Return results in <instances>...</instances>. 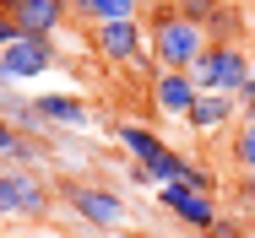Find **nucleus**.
I'll return each mask as SVG.
<instances>
[{
    "instance_id": "1",
    "label": "nucleus",
    "mask_w": 255,
    "mask_h": 238,
    "mask_svg": "<svg viewBox=\"0 0 255 238\" xmlns=\"http://www.w3.org/2000/svg\"><path fill=\"white\" fill-rule=\"evenodd\" d=\"M147 49H152L157 71H190L206 54V27L185 22L168 0H157L152 11H147Z\"/></svg>"
},
{
    "instance_id": "2",
    "label": "nucleus",
    "mask_w": 255,
    "mask_h": 238,
    "mask_svg": "<svg viewBox=\"0 0 255 238\" xmlns=\"http://www.w3.org/2000/svg\"><path fill=\"white\" fill-rule=\"evenodd\" d=\"M60 200L54 184L44 173H27V168H0V222H33V217H49V206Z\"/></svg>"
},
{
    "instance_id": "3",
    "label": "nucleus",
    "mask_w": 255,
    "mask_h": 238,
    "mask_svg": "<svg viewBox=\"0 0 255 238\" xmlns=\"http://www.w3.org/2000/svg\"><path fill=\"white\" fill-rule=\"evenodd\" d=\"M54 195L87 222V228H98V233H109V228H120L125 222V195L109 190V184H82V179H65V184H54Z\"/></svg>"
},
{
    "instance_id": "4",
    "label": "nucleus",
    "mask_w": 255,
    "mask_h": 238,
    "mask_svg": "<svg viewBox=\"0 0 255 238\" xmlns=\"http://www.w3.org/2000/svg\"><path fill=\"white\" fill-rule=\"evenodd\" d=\"M255 76V65H250V49H217V44H206V54L190 65V81L201 87V92H239L245 81Z\"/></svg>"
},
{
    "instance_id": "5",
    "label": "nucleus",
    "mask_w": 255,
    "mask_h": 238,
    "mask_svg": "<svg viewBox=\"0 0 255 238\" xmlns=\"http://www.w3.org/2000/svg\"><path fill=\"white\" fill-rule=\"evenodd\" d=\"M157 200H163V211H174L185 228H196V233H212L217 228V200L212 195H201V190H190V184H163V190H152Z\"/></svg>"
},
{
    "instance_id": "6",
    "label": "nucleus",
    "mask_w": 255,
    "mask_h": 238,
    "mask_svg": "<svg viewBox=\"0 0 255 238\" xmlns=\"http://www.w3.org/2000/svg\"><path fill=\"white\" fill-rule=\"evenodd\" d=\"M5 16H16L22 38H54L65 22H71V0H11L0 5Z\"/></svg>"
},
{
    "instance_id": "7",
    "label": "nucleus",
    "mask_w": 255,
    "mask_h": 238,
    "mask_svg": "<svg viewBox=\"0 0 255 238\" xmlns=\"http://www.w3.org/2000/svg\"><path fill=\"white\" fill-rule=\"evenodd\" d=\"M5 71H11V81L22 87V81H38V76H49L54 65H60V49L54 38H22V44H11L5 54Z\"/></svg>"
},
{
    "instance_id": "8",
    "label": "nucleus",
    "mask_w": 255,
    "mask_h": 238,
    "mask_svg": "<svg viewBox=\"0 0 255 238\" xmlns=\"http://www.w3.org/2000/svg\"><path fill=\"white\" fill-rule=\"evenodd\" d=\"M93 49L109 65H130L136 54H147V22H109L93 27Z\"/></svg>"
},
{
    "instance_id": "9",
    "label": "nucleus",
    "mask_w": 255,
    "mask_h": 238,
    "mask_svg": "<svg viewBox=\"0 0 255 238\" xmlns=\"http://www.w3.org/2000/svg\"><path fill=\"white\" fill-rule=\"evenodd\" d=\"M196 97H201V87L190 81V71H157L152 76V108L163 119H190Z\"/></svg>"
},
{
    "instance_id": "10",
    "label": "nucleus",
    "mask_w": 255,
    "mask_h": 238,
    "mask_svg": "<svg viewBox=\"0 0 255 238\" xmlns=\"http://www.w3.org/2000/svg\"><path fill=\"white\" fill-rule=\"evenodd\" d=\"M33 103H38L44 125H60V130H87L93 125V108L76 92H33Z\"/></svg>"
},
{
    "instance_id": "11",
    "label": "nucleus",
    "mask_w": 255,
    "mask_h": 238,
    "mask_svg": "<svg viewBox=\"0 0 255 238\" xmlns=\"http://www.w3.org/2000/svg\"><path fill=\"white\" fill-rule=\"evenodd\" d=\"M114 146L125 152V162H141V168H152L157 157L168 152V141H163L157 130H147V125H130V119H120V125H114Z\"/></svg>"
},
{
    "instance_id": "12",
    "label": "nucleus",
    "mask_w": 255,
    "mask_h": 238,
    "mask_svg": "<svg viewBox=\"0 0 255 238\" xmlns=\"http://www.w3.org/2000/svg\"><path fill=\"white\" fill-rule=\"evenodd\" d=\"M71 16L87 27H109V22H141L147 0H71Z\"/></svg>"
},
{
    "instance_id": "13",
    "label": "nucleus",
    "mask_w": 255,
    "mask_h": 238,
    "mask_svg": "<svg viewBox=\"0 0 255 238\" xmlns=\"http://www.w3.org/2000/svg\"><path fill=\"white\" fill-rule=\"evenodd\" d=\"M234 114H239V103H234L228 92H201L185 125H190V136H217V130L234 125Z\"/></svg>"
},
{
    "instance_id": "14",
    "label": "nucleus",
    "mask_w": 255,
    "mask_h": 238,
    "mask_svg": "<svg viewBox=\"0 0 255 238\" xmlns=\"http://www.w3.org/2000/svg\"><path fill=\"white\" fill-rule=\"evenodd\" d=\"M0 119H5L16 136H33V141H44V130H49V125H44V114H38V103H33V97H22L16 87H11V92H0Z\"/></svg>"
},
{
    "instance_id": "15",
    "label": "nucleus",
    "mask_w": 255,
    "mask_h": 238,
    "mask_svg": "<svg viewBox=\"0 0 255 238\" xmlns=\"http://www.w3.org/2000/svg\"><path fill=\"white\" fill-rule=\"evenodd\" d=\"M245 27H250V16L239 11V5H217V16L206 22V44H217V49H245Z\"/></svg>"
},
{
    "instance_id": "16",
    "label": "nucleus",
    "mask_w": 255,
    "mask_h": 238,
    "mask_svg": "<svg viewBox=\"0 0 255 238\" xmlns=\"http://www.w3.org/2000/svg\"><path fill=\"white\" fill-rule=\"evenodd\" d=\"M234 162H239V168L255 179V125H250V119L234 130Z\"/></svg>"
},
{
    "instance_id": "17",
    "label": "nucleus",
    "mask_w": 255,
    "mask_h": 238,
    "mask_svg": "<svg viewBox=\"0 0 255 238\" xmlns=\"http://www.w3.org/2000/svg\"><path fill=\"white\" fill-rule=\"evenodd\" d=\"M49 157V146L44 141H33V136H22L16 141V157H11V168H27V173H38V162Z\"/></svg>"
},
{
    "instance_id": "18",
    "label": "nucleus",
    "mask_w": 255,
    "mask_h": 238,
    "mask_svg": "<svg viewBox=\"0 0 255 238\" xmlns=\"http://www.w3.org/2000/svg\"><path fill=\"white\" fill-rule=\"evenodd\" d=\"M168 5H174V11L185 16V22H196V27H206V22L217 16V5H223V0H168Z\"/></svg>"
},
{
    "instance_id": "19",
    "label": "nucleus",
    "mask_w": 255,
    "mask_h": 238,
    "mask_svg": "<svg viewBox=\"0 0 255 238\" xmlns=\"http://www.w3.org/2000/svg\"><path fill=\"white\" fill-rule=\"evenodd\" d=\"M125 184H136V190H157L152 168H141V162H125Z\"/></svg>"
},
{
    "instance_id": "20",
    "label": "nucleus",
    "mask_w": 255,
    "mask_h": 238,
    "mask_svg": "<svg viewBox=\"0 0 255 238\" xmlns=\"http://www.w3.org/2000/svg\"><path fill=\"white\" fill-rule=\"evenodd\" d=\"M16 141H22V136H16L5 119H0V168H11V157H16Z\"/></svg>"
},
{
    "instance_id": "21",
    "label": "nucleus",
    "mask_w": 255,
    "mask_h": 238,
    "mask_svg": "<svg viewBox=\"0 0 255 238\" xmlns=\"http://www.w3.org/2000/svg\"><path fill=\"white\" fill-rule=\"evenodd\" d=\"M11 44H22V27H16V16H5V11H0V54H5Z\"/></svg>"
},
{
    "instance_id": "22",
    "label": "nucleus",
    "mask_w": 255,
    "mask_h": 238,
    "mask_svg": "<svg viewBox=\"0 0 255 238\" xmlns=\"http://www.w3.org/2000/svg\"><path fill=\"white\" fill-rule=\"evenodd\" d=\"M206 238H245V222H239V217H217V228Z\"/></svg>"
},
{
    "instance_id": "23",
    "label": "nucleus",
    "mask_w": 255,
    "mask_h": 238,
    "mask_svg": "<svg viewBox=\"0 0 255 238\" xmlns=\"http://www.w3.org/2000/svg\"><path fill=\"white\" fill-rule=\"evenodd\" d=\"M190 190H201V195H212V168H201V162H190V179H185Z\"/></svg>"
},
{
    "instance_id": "24",
    "label": "nucleus",
    "mask_w": 255,
    "mask_h": 238,
    "mask_svg": "<svg viewBox=\"0 0 255 238\" xmlns=\"http://www.w3.org/2000/svg\"><path fill=\"white\" fill-rule=\"evenodd\" d=\"M239 200H245V206H255V179H250V173L239 179Z\"/></svg>"
},
{
    "instance_id": "25",
    "label": "nucleus",
    "mask_w": 255,
    "mask_h": 238,
    "mask_svg": "<svg viewBox=\"0 0 255 238\" xmlns=\"http://www.w3.org/2000/svg\"><path fill=\"white\" fill-rule=\"evenodd\" d=\"M16 81H11V71H5V60H0V92H11Z\"/></svg>"
},
{
    "instance_id": "26",
    "label": "nucleus",
    "mask_w": 255,
    "mask_h": 238,
    "mask_svg": "<svg viewBox=\"0 0 255 238\" xmlns=\"http://www.w3.org/2000/svg\"><path fill=\"white\" fill-rule=\"evenodd\" d=\"M0 5H11V0H0Z\"/></svg>"
},
{
    "instance_id": "27",
    "label": "nucleus",
    "mask_w": 255,
    "mask_h": 238,
    "mask_svg": "<svg viewBox=\"0 0 255 238\" xmlns=\"http://www.w3.org/2000/svg\"><path fill=\"white\" fill-rule=\"evenodd\" d=\"M250 125H255V114H250Z\"/></svg>"
},
{
    "instance_id": "28",
    "label": "nucleus",
    "mask_w": 255,
    "mask_h": 238,
    "mask_svg": "<svg viewBox=\"0 0 255 238\" xmlns=\"http://www.w3.org/2000/svg\"><path fill=\"white\" fill-rule=\"evenodd\" d=\"M250 65H255V54H250Z\"/></svg>"
}]
</instances>
